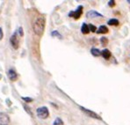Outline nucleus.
I'll list each match as a JSON object with an SVG mask.
<instances>
[{
    "label": "nucleus",
    "mask_w": 130,
    "mask_h": 125,
    "mask_svg": "<svg viewBox=\"0 0 130 125\" xmlns=\"http://www.w3.org/2000/svg\"><path fill=\"white\" fill-rule=\"evenodd\" d=\"M7 75H8V78H10V80H11V81H15L18 78V74H17V72L13 69H10L8 71V72H7Z\"/></svg>",
    "instance_id": "8"
},
{
    "label": "nucleus",
    "mask_w": 130,
    "mask_h": 125,
    "mask_svg": "<svg viewBox=\"0 0 130 125\" xmlns=\"http://www.w3.org/2000/svg\"><path fill=\"white\" fill-rule=\"evenodd\" d=\"M3 35H4V34H3V30H2V28L0 27V40L3 38Z\"/></svg>",
    "instance_id": "21"
},
{
    "label": "nucleus",
    "mask_w": 130,
    "mask_h": 125,
    "mask_svg": "<svg viewBox=\"0 0 130 125\" xmlns=\"http://www.w3.org/2000/svg\"><path fill=\"white\" fill-rule=\"evenodd\" d=\"M10 122V117L5 113H0V125H8Z\"/></svg>",
    "instance_id": "6"
},
{
    "label": "nucleus",
    "mask_w": 130,
    "mask_h": 125,
    "mask_svg": "<svg viewBox=\"0 0 130 125\" xmlns=\"http://www.w3.org/2000/svg\"><path fill=\"white\" fill-rule=\"evenodd\" d=\"M107 24L109 26H119L120 21L118 20H116V19H111V20H108Z\"/></svg>",
    "instance_id": "13"
},
{
    "label": "nucleus",
    "mask_w": 130,
    "mask_h": 125,
    "mask_svg": "<svg viewBox=\"0 0 130 125\" xmlns=\"http://www.w3.org/2000/svg\"><path fill=\"white\" fill-rule=\"evenodd\" d=\"M81 32H82V34H89V33H90L89 25H87V24H85V23H84V24L82 25Z\"/></svg>",
    "instance_id": "10"
},
{
    "label": "nucleus",
    "mask_w": 130,
    "mask_h": 125,
    "mask_svg": "<svg viewBox=\"0 0 130 125\" xmlns=\"http://www.w3.org/2000/svg\"><path fill=\"white\" fill-rule=\"evenodd\" d=\"M86 16H87V18H89V19H93V18H99V17H103V15L101 14V13L98 12L97 11L91 10L87 12Z\"/></svg>",
    "instance_id": "7"
},
{
    "label": "nucleus",
    "mask_w": 130,
    "mask_h": 125,
    "mask_svg": "<svg viewBox=\"0 0 130 125\" xmlns=\"http://www.w3.org/2000/svg\"><path fill=\"white\" fill-rule=\"evenodd\" d=\"M53 125H64V123H63V121H62V119L57 117V118L54 121V122H53Z\"/></svg>",
    "instance_id": "14"
},
{
    "label": "nucleus",
    "mask_w": 130,
    "mask_h": 125,
    "mask_svg": "<svg viewBox=\"0 0 130 125\" xmlns=\"http://www.w3.org/2000/svg\"><path fill=\"white\" fill-rule=\"evenodd\" d=\"M109 32L108 30V27L106 26H100L99 27V29L97 30V33L98 34H107V33Z\"/></svg>",
    "instance_id": "9"
},
{
    "label": "nucleus",
    "mask_w": 130,
    "mask_h": 125,
    "mask_svg": "<svg viewBox=\"0 0 130 125\" xmlns=\"http://www.w3.org/2000/svg\"><path fill=\"white\" fill-rule=\"evenodd\" d=\"M108 5L110 7H113L114 5H115V1H114V0H110V1L108 2Z\"/></svg>",
    "instance_id": "19"
},
{
    "label": "nucleus",
    "mask_w": 130,
    "mask_h": 125,
    "mask_svg": "<svg viewBox=\"0 0 130 125\" xmlns=\"http://www.w3.org/2000/svg\"><path fill=\"white\" fill-rule=\"evenodd\" d=\"M22 100H24L26 102H32V98H28V97H23Z\"/></svg>",
    "instance_id": "18"
},
{
    "label": "nucleus",
    "mask_w": 130,
    "mask_h": 125,
    "mask_svg": "<svg viewBox=\"0 0 130 125\" xmlns=\"http://www.w3.org/2000/svg\"><path fill=\"white\" fill-rule=\"evenodd\" d=\"M83 9L84 7L82 5H79V6L76 8V10L72 11L69 13V16L71 17V18H74L75 20H78V19L81 17V15L83 14Z\"/></svg>",
    "instance_id": "4"
},
{
    "label": "nucleus",
    "mask_w": 130,
    "mask_h": 125,
    "mask_svg": "<svg viewBox=\"0 0 130 125\" xmlns=\"http://www.w3.org/2000/svg\"><path fill=\"white\" fill-rule=\"evenodd\" d=\"M89 28H90V31L92 32V33H95L97 31V28L95 26H93L92 24H89Z\"/></svg>",
    "instance_id": "17"
},
{
    "label": "nucleus",
    "mask_w": 130,
    "mask_h": 125,
    "mask_svg": "<svg viewBox=\"0 0 130 125\" xmlns=\"http://www.w3.org/2000/svg\"><path fill=\"white\" fill-rule=\"evenodd\" d=\"M10 42H11V45L12 46L13 49H19V47H20V35H19V34L17 31L11 36Z\"/></svg>",
    "instance_id": "3"
},
{
    "label": "nucleus",
    "mask_w": 130,
    "mask_h": 125,
    "mask_svg": "<svg viewBox=\"0 0 130 125\" xmlns=\"http://www.w3.org/2000/svg\"><path fill=\"white\" fill-rule=\"evenodd\" d=\"M91 55H92L93 57H99V55H101V54H102V51H100L99 49H95V48H92V49H91Z\"/></svg>",
    "instance_id": "11"
},
{
    "label": "nucleus",
    "mask_w": 130,
    "mask_h": 125,
    "mask_svg": "<svg viewBox=\"0 0 130 125\" xmlns=\"http://www.w3.org/2000/svg\"><path fill=\"white\" fill-rule=\"evenodd\" d=\"M17 32H18V34L20 36H23V28L22 27H19V29L17 30Z\"/></svg>",
    "instance_id": "20"
},
{
    "label": "nucleus",
    "mask_w": 130,
    "mask_h": 125,
    "mask_svg": "<svg viewBox=\"0 0 130 125\" xmlns=\"http://www.w3.org/2000/svg\"><path fill=\"white\" fill-rule=\"evenodd\" d=\"M80 109H81V110L83 111L86 115H88L89 117H91V118H93V119H98V120H101V119H102L99 115L97 114V113L93 112V111L90 110V109H87L84 107H80Z\"/></svg>",
    "instance_id": "5"
},
{
    "label": "nucleus",
    "mask_w": 130,
    "mask_h": 125,
    "mask_svg": "<svg viewBox=\"0 0 130 125\" xmlns=\"http://www.w3.org/2000/svg\"><path fill=\"white\" fill-rule=\"evenodd\" d=\"M45 25H46V20L42 16H39L36 18L34 20V25H32V29L34 32L37 35L41 36L43 34L44 29H45Z\"/></svg>",
    "instance_id": "1"
},
{
    "label": "nucleus",
    "mask_w": 130,
    "mask_h": 125,
    "mask_svg": "<svg viewBox=\"0 0 130 125\" xmlns=\"http://www.w3.org/2000/svg\"><path fill=\"white\" fill-rule=\"evenodd\" d=\"M127 3H129V4H130V0H127Z\"/></svg>",
    "instance_id": "22"
},
{
    "label": "nucleus",
    "mask_w": 130,
    "mask_h": 125,
    "mask_svg": "<svg viewBox=\"0 0 130 125\" xmlns=\"http://www.w3.org/2000/svg\"><path fill=\"white\" fill-rule=\"evenodd\" d=\"M51 35H52V36H56V37L60 38V39H62V36L59 34L58 31H53L52 33H51Z\"/></svg>",
    "instance_id": "16"
},
{
    "label": "nucleus",
    "mask_w": 130,
    "mask_h": 125,
    "mask_svg": "<svg viewBox=\"0 0 130 125\" xmlns=\"http://www.w3.org/2000/svg\"><path fill=\"white\" fill-rule=\"evenodd\" d=\"M100 41H101V43H102V45L106 46V45H107V43H108V39L106 37H102L100 39Z\"/></svg>",
    "instance_id": "15"
},
{
    "label": "nucleus",
    "mask_w": 130,
    "mask_h": 125,
    "mask_svg": "<svg viewBox=\"0 0 130 125\" xmlns=\"http://www.w3.org/2000/svg\"><path fill=\"white\" fill-rule=\"evenodd\" d=\"M36 113H37V116L41 119H46L49 115V111L47 107H38L37 110H36Z\"/></svg>",
    "instance_id": "2"
},
{
    "label": "nucleus",
    "mask_w": 130,
    "mask_h": 125,
    "mask_svg": "<svg viewBox=\"0 0 130 125\" xmlns=\"http://www.w3.org/2000/svg\"><path fill=\"white\" fill-rule=\"evenodd\" d=\"M101 55H102L103 57H104L105 59H109L111 57V51L109 50V49H104V50H102V54H101Z\"/></svg>",
    "instance_id": "12"
}]
</instances>
